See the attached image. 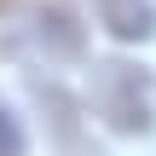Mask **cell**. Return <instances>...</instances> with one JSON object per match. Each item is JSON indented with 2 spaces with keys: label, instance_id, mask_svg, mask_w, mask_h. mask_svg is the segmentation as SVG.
Returning a JSON list of instances; mask_svg holds the SVG:
<instances>
[{
  "label": "cell",
  "instance_id": "cell-2",
  "mask_svg": "<svg viewBox=\"0 0 156 156\" xmlns=\"http://www.w3.org/2000/svg\"><path fill=\"white\" fill-rule=\"evenodd\" d=\"M93 6H98V23L116 41H151L156 35V6L151 0H93Z\"/></svg>",
  "mask_w": 156,
  "mask_h": 156
},
{
  "label": "cell",
  "instance_id": "cell-3",
  "mask_svg": "<svg viewBox=\"0 0 156 156\" xmlns=\"http://www.w3.org/2000/svg\"><path fill=\"white\" fill-rule=\"evenodd\" d=\"M35 23H41V41H52L64 58H75V52H81V29H75V17H69L64 6H46V12H35Z\"/></svg>",
  "mask_w": 156,
  "mask_h": 156
},
{
  "label": "cell",
  "instance_id": "cell-1",
  "mask_svg": "<svg viewBox=\"0 0 156 156\" xmlns=\"http://www.w3.org/2000/svg\"><path fill=\"white\" fill-rule=\"evenodd\" d=\"M93 110H98V122L110 127V133H151V75L139 69V64H122V58H110V64H93Z\"/></svg>",
  "mask_w": 156,
  "mask_h": 156
},
{
  "label": "cell",
  "instance_id": "cell-4",
  "mask_svg": "<svg viewBox=\"0 0 156 156\" xmlns=\"http://www.w3.org/2000/svg\"><path fill=\"white\" fill-rule=\"evenodd\" d=\"M0 156H23V127L6 104H0Z\"/></svg>",
  "mask_w": 156,
  "mask_h": 156
}]
</instances>
